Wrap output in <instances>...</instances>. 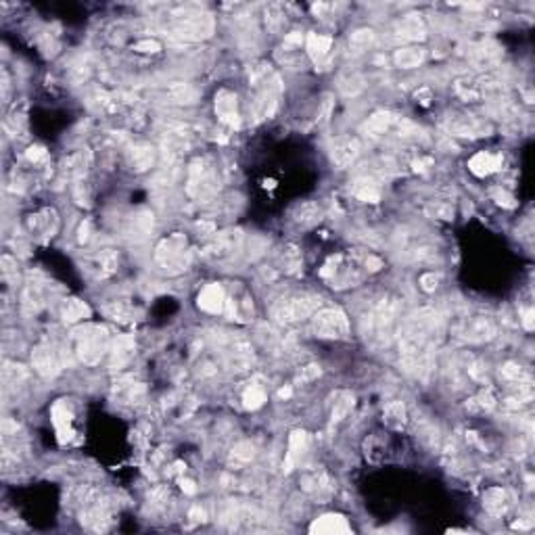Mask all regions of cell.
Masks as SVG:
<instances>
[{
    "label": "cell",
    "mask_w": 535,
    "mask_h": 535,
    "mask_svg": "<svg viewBox=\"0 0 535 535\" xmlns=\"http://www.w3.org/2000/svg\"><path fill=\"white\" fill-rule=\"evenodd\" d=\"M155 262L164 268L167 274H180L191 264V251L186 236L180 233L164 238L155 249Z\"/></svg>",
    "instance_id": "obj_8"
},
{
    "label": "cell",
    "mask_w": 535,
    "mask_h": 535,
    "mask_svg": "<svg viewBox=\"0 0 535 535\" xmlns=\"http://www.w3.org/2000/svg\"><path fill=\"white\" fill-rule=\"evenodd\" d=\"M494 199L498 201L500 205H504V207H514V199H512V195H508L504 189H496V191H494Z\"/></svg>",
    "instance_id": "obj_53"
},
{
    "label": "cell",
    "mask_w": 535,
    "mask_h": 535,
    "mask_svg": "<svg viewBox=\"0 0 535 535\" xmlns=\"http://www.w3.org/2000/svg\"><path fill=\"white\" fill-rule=\"evenodd\" d=\"M301 485L305 492L314 494V496H322V494H331L333 492V481L329 479V475L324 470H309L301 477Z\"/></svg>",
    "instance_id": "obj_27"
},
{
    "label": "cell",
    "mask_w": 535,
    "mask_h": 535,
    "mask_svg": "<svg viewBox=\"0 0 535 535\" xmlns=\"http://www.w3.org/2000/svg\"><path fill=\"white\" fill-rule=\"evenodd\" d=\"M240 240H243L240 231H228V233L218 234V236H216V243L211 245V253H213L216 258L233 255V253H236V249L240 247Z\"/></svg>",
    "instance_id": "obj_31"
},
{
    "label": "cell",
    "mask_w": 535,
    "mask_h": 535,
    "mask_svg": "<svg viewBox=\"0 0 535 535\" xmlns=\"http://www.w3.org/2000/svg\"><path fill=\"white\" fill-rule=\"evenodd\" d=\"M169 97L176 100V102H193L195 97H197V92H195V88H193L191 84L178 82V84H174V86L169 88Z\"/></svg>",
    "instance_id": "obj_46"
},
{
    "label": "cell",
    "mask_w": 535,
    "mask_h": 535,
    "mask_svg": "<svg viewBox=\"0 0 535 535\" xmlns=\"http://www.w3.org/2000/svg\"><path fill=\"white\" fill-rule=\"evenodd\" d=\"M322 374V370L318 364H309V366H303L300 372V378L301 383H309V381H314V378H318Z\"/></svg>",
    "instance_id": "obj_50"
},
{
    "label": "cell",
    "mask_w": 535,
    "mask_h": 535,
    "mask_svg": "<svg viewBox=\"0 0 535 535\" xmlns=\"http://www.w3.org/2000/svg\"><path fill=\"white\" fill-rule=\"evenodd\" d=\"M443 333V318L433 307L418 309L400 329V362L414 378H427L435 364V347Z\"/></svg>",
    "instance_id": "obj_1"
},
{
    "label": "cell",
    "mask_w": 535,
    "mask_h": 535,
    "mask_svg": "<svg viewBox=\"0 0 535 535\" xmlns=\"http://www.w3.org/2000/svg\"><path fill=\"white\" fill-rule=\"evenodd\" d=\"M403 303L396 293H385L374 300L362 316V334L372 347H387L398 339L401 329Z\"/></svg>",
    "instance_id": "obj_2"
},
{
    "label": "cell",
    "mask_w": 535,
    "mask_h": 535,
    "mask_svg": "<svg viewBox=\"0 0 535 535\" xmlns=\"http://www.w3.org/2000/svg\"><path fill=\"white\" fill-rule=\"evenodd\" d=\"M220 189V178L218 169L207 159H195L189 166V176H186V193L193 199H209L216 195Z\"/></svg>",
    "instance_id": "obj_9"
},
{
    "label": "cell",
    "mask_w": 535,
    "mask_h": 535,
    "mask_svg": "<svg viewBox=\"0 0 535 535\" xmlns=\"http://www.w3.org/2000/svg\"><path fill=\"white\" fill-rule=\"evenodd\" d=\"M364 75L356 69H347L341 73L339 78V90L345 95V97H356L364 90Z\"/></svg>",
    "instance_id": "obj_39"
},
{
    "label": "cell",
    "mask_w": 535,
    "mask_h": 535,
    "mask_svg": "<svg viewBox=\"0 0 535 535\" xmlns=\"http://www.w3.org/2000/svg\"><path fill=\"white\" fill-rule=\"evenodd\" d=\"M483 506H485V510H487L489 514L502 517V514H506V510H508V506H510V496H508V492L502 489V487H492V489H487L485 496H483Z\"/></svg>",
    "instance_id": "obj_33"
},
{
    "label": "cell",
    "mask_w": 535,
    "mask_h": 535,
    "mask_svg": "<svg viewBox=\"0 0 535 535\" xmlns=\"http://www.w3.org/2000/svg\"><path fill=\"white\" fill-rule=\"evenodd\" d=\"M351 195L362 203H378L381 201V186L372 176H360L351 184Z\"/></svg>",
    "instance_id": "obj_25"
},
{
    "label": "cell",
    "mask_w": 535,
    "mask_h": 535,
    "mask_svg": "<svg viewBox=\"0 0 535 535\" xmlns=\"http://www.w3.org/2000/svg\"><path fill=\"white\" fill-rule=\"evenodd\" d=\"M309 445V435L305 431H293L289 437V445H287V454H285V472L293 470L295 465L301 460V456L307 452Z\"/></svg>",
    "instance_id": "obj_23"
},
{
    "label": "cell",
    "mask_w": 535,
    "mask_h": 535,
    "mask_svg": "<svg viewBox=\"0 0 535 535\" xmlns=\"http://www.w3.org/2000/svg\"><path fill=\"white\" fill-rule=\"evenodd\" d=\"M376 42V32L372 28H360L356 32H351L349 40H347V48H349V55H362L370 51Z\"/></svg>",
    "instance_id": "obj_34"
},
{
    "label": "cell",
    "mask_w": 535,
    "mask_h": 535,
    "mask_svg": "<svg viewBox=\"0 0 535 535\" xmlns=\"http://www.w3.org/2000/svg\"><path fill=\"white\" fill-rule=\"evenodd\" d=\"M383 420L389 429L393 431H401L408 423V410L403 406V401H389L385 406V412H383Z\"/></svg>",
    "instance_id": "obj_38"
},
{
    "label": "cell",
    "mask_w": 535,
    "mask_h": 535,
    "mask_svg": "<svg viewBox=\"0 0 535 535\" xmlns=\"http://www.w3.org/2000/svg\"><path fill=\"white\" fill-rule=\"evenodd\" d=\"M502 164H504V157H502V155L481 151V153H477V155H472V157L468 159V171L475 174L477 178H487V176L496 174L502 167Z\"/></svg>",
    "instance_id": "obj_20"
},
{
    "label": "cell",
    "mask_w": 535,
    "mask_h": 535,
    "mask_svg": "<svg viewBox=\"0 0 535 535\" xmlns=\"http://www.w3.org/2000/svg\"><path fill=\"white\" fill-rule=\"evenodd\" d=\"M309 534H324V535H339V534H351V525L347 523V519L343 514L329 512L318 517L312 525H309Z\"/></svg>",
    "instance_id": "obj_19"
},
{
    "label": "cell",
    "mask_w": 535,
    "mask_h": 535,
    "mask_svg": "<svg viewBox=\"0 0 535 535\" xmlns=\"http://www.w3.org/2000/svg\"><path fill=\"white\" fill-rule=\"evenodd\" d=\"M496 406H498V400H496V396L489 389L479 391L477 396H472L467 401V410L472 412V414H489Z\"/></svg>",
    "instance_id": "obj_40"
},
{
    "label": "cell",
    "mask_w": 535,
    "mask_h": 535,
    "mask_svg": "<svg viewBox=\"0 0 535 535\" xmlns=\"http://www.w3.org/2000/svg\"><path fill=\"white\" fill-rule=\"evenodd\" d=\"M88 233H90V222H84V224L80 226V233H78L80 234V236H78L80 243H86V240H88V236H90Z\"/></svg>",
    "instance_id": "obj_56"
},
{
    "label": "cell",
    "mask_w": 535,
    "mask_h": 535,
    "mask_svg": "<svg viewBox=\"0 0 535 535\" xmlns=\"http://www.w3.org/2000/svg\"><path fill=\"white\" fill-rule=\"evenodd\" d=\"M289 220L297 226V228H312L316 226L320 220H322V209L318 203L314 201H301L297 203L291 213H289Z\"/></svg>",
    "instance_id": "obj_17"
},
{
    "label": "cell",
    "mask_w": 535,
    "mask_h": 535,
    "mask_svg": "<svg viewBox=\"0 0 535 535\" xmlns=\"http://www.w3.org/2000/svg\"><path fill=\"white\" fill-rule=\"evenodd\" d=\"M32 366L40 376H44V378H55V376L61 372V368H63L61 351H59L53 343H48V341L38 343L32 351Z\"/></svg>",
    "instance_id": "obj_11"
},
{
    "label": "cell",
    "mask_w": 535,
    "mask_h": 535,
    "mask_svg": "<svg viewBox=\"0 0 535 535\" xmlns=\"http://www.w3.org/2000/svg\"><path fill=\"white\" fill-rule=\"evenodd\" d=\"M102 312H105L111 320H115V322H130L134 316L132 307H130L126 301H111V303H107V305L102 307Z\"/></svg>",
    "instance_id": "obj_44"
},
{
    "label": "cell",
    "mask_w": 535,
    "mask_h": 535,
    "mask_svg": "<svg viewBox=\"0 0 535 535\" xmlns=\"http://www.w3.org/2000/svg\"><path fill=\"white\" fill-rule=\"evenodd\" d=\"M470 59H472V63H475V65H479V67L494 65V63L500 59V48H498L494 42H489V40L479 42V44H475V46H472V51H470Z\"/></svg>",
    "instance_id": "obj_32"
},
{
    "label": "cell",
    "mask_w": 535,
    "mask_h": 535,
    "mask_svg": "<svg viewBox=\"0 0 535 535\" xmlns=\"http://www.w3.org/2000/svg\"><path fill=\"white\" fill-rule=\"evenodd\" d=\"M396 38L403 42H420L427 38V26L420 15H406L396 23Z\"/></svg>",
    "instance_id": "obj_18"
},
{
    "label": "cell",
    "mask_w": 535,
    "mask_h": 535,
    "mask_svg": "<svg viewBox=\"0 0 535 535\" xmlns=\"http://www.w3.org/2000/svg\"><path fill=\"white\" fill-rule=\"evenodd\" d=\"M333 48V38L331 36H322V33H307L305 36V53L314 63H322Z\"/></svg>",
    "instance_id": "obj_22"
},
{
    "label": "cell",
    "mask_w": 535,
    "mask_h": 535,
    "mask_svg": "<svg viewBox=\"0 0 535 535\" xmlns=\"http://www.w3.org/2000/svg\"><path fill=\"white\" fill-rule=\"evenodd\" d=\"M216 115L222 124L226 126H238L240 124V111H238V97L234 95L233 90L222 88L216 95Z\"/></svg>",
    "instance_id": "obj_15"
},
{
    "label": "cell",
    "mask_w": 535,
    "mask_h": 535,
    "mask_svg": "<svg viewBox=\"0 0 535 535\" xmlns=\"http://www.w3.org/2000/svg\"><path fill=\"white\" fill-rule=\"evenodd\" d=\"M63 174L71 180H80L86 176L88 167H90V155L86 151H75V153H69L65 159H63Z\"/></svg>",
    "instance_id": "obj_28"
},
{
    "label": "cell",
    "mask_w": 535,
    "mask_h": 535,
    "mask_svg": "<svg viewBox=\"0 0 535 535\" xmlns=\"http://www.w3.org/2000/svg\"><path fill=\"white\" fill-rule=\"evenodd\" d=\"M134 349H136V345H134L132 337H128V334L117 337V339L113 341V345L109 347L111 368L120 370V368L126 366V364L134 358Z\"/></svg>",
    "instance_id": "obj_21"
},
{
    "label": "cell",
    "mask_w": 535,
    "mask_h": 535,
    "mask_svg": "<svg viewBox=\"0 0 535 535\" xmlns=\"http://www.w3.org/2000/svg\"><path fill=\"white\" fill-rule=\"evenodd\" d=\"M500 376L504 383H508V385H512V387H519V385L527 383L525 370H523L521 364H517V362H506V364L500 368Z\"/></svg>",
    "instance_id": "obj_45"
},
{
    "label": "cell",
    "mask_w": 535,
    "mask_h": 535,
    "mask_svg": "<svg viewBox=\"0 0 535 535\" xmlns=\"http://www.w3.org/2000/svg\"><path fill=\"white\" fill-rule=\"evenodd\" d=\"M439 282H441V274L435 272V270H429V272L420 274V289L425 293H435V289L439 287Z\"/></svg>",
    "instance_id": "obj_48"
},
{
    "label": "cell",
    "mask_w": 535,
    "mask_h": 535,
    "mask_svg": "<svg viewBox=\"0 0 535 535\" xmlns=\"http://www.w3.org/2000/svg\"><path fill=\"white\" fill-rule=\"evenodd\" d=\"M97 278H107L117 270V253L113 249H100L97 255L90 258V268Z\"/></svg>",
    "instance_id": "obj_30"
},
{
    "label": "cell",
    "mask_w": 535,
    "mask_h": 535,
    "mask_svg": "<svg viewBox=\"0 0 535 535\" xmlns=\"http://www.w3.org/2000/svg\"><path fill=\"white\" fill-rule=\"evenodd\" d=\"M128 164L134 171H147L155 164V149L147 142H138L128 151Z\"/></svg>",
    "instance_id": "obj_26"
},
{
    "label": "cell",
    "mask_w": 535,
    "mask_h": 535,
    "mask_svg": "<svg viewBox=\"0 0 535 535\" xmlns=\"http://www.w3.org/2000/svg\"><path fill=\"white\" fill-rule=\"evenodd\" d=\"M429 213L433 218H439V220H452L454 218V207L450 203H443V201H437V203H431L429 205Z\"/></svg>",
    "instance_id": "obj_47"
},
{
    "label": "cell",
    "mask_w": 535,
    "mask_h": 535,
    "mask_svg": "<svg viewBox=\"0 0 535 535\" xmlns=\"http://www.w3.org/2000/svg\"><path fill=\"white\" fill-rule=\"evenodd\" d=\"M26 157H28V161L38 164V161L46 159V151H44V147H38V144H36V147H30V149H28Z\"/></svg>",
    "instance_id": "obj_52"
},
{
    "label": "cell",
    "mask_w": 535,
    "mask_h": 535,
    "mask_svg": "<svg viewBox=\"0 0 535 535\" xmlns=\"http://www.w3.org/2000/svg\"><path fill=\"white\" fill-rule=\"evenodd\" d=\"M521 320H523L525 329H527V331H531V329H534V309H531V307H527V309L521 314Z\"/></svg>",
    "instance_id": "obj_54"
},
{
    "label": "cell",
    "mask_w": 535,
    "mask_h": 535,
    "mask_svg": "<svg viewBox=\"0 0 535 535\" xmlns=\"http://www.w3.org/2000/svg\"><path fill=\"white\" fill-rule=\"evenodd\" d=\"M398 122V117L393 115V113H389V111H376V113H372L370 117L366 120V124L362 126L364 128V132H368L370 136H381V134L389 132L391 130V126Z\"/></svg>",
    "instance_id": "obj_37"
},
{
    "label": "cell",
    "mask_w": 535,
    "mask_h": 535,
    "mask_svg": "<svg viewBox=\"0 0 535 535\" xmlns=\"http://www.w3.org/2000/svg\"><path fill=\"white\" fill-rule=\"evenodd\" d=\"M425 48L418 46V44H410V46H400L396 53H393V63L400 69H416L425 63Z\"/></svg>",
    "instance_id": "obj_24"
},
{
    "label": "cell",
    "mask_w": 535,
    "mask_h": 535,
    "mask_svg": "<svg viewBox=\"0 0 535 535\" xmlns=\"http://www.w3.org/2000/svg\"><path fill=\"white\" fill-rule=\"evenodd\" d=\"M224 312H228V316H233V320H249L251 316H253V303L249 300V295L247 293H243V295H226V309Z\"/></svg>",
    "instance_id": "obj_35"
},
{
    "label": "cell",
    "mask_w": 535,
    "mask_h": 535,
    "mask_svg": "<svg viewBox=\"0 0 535 535\" xmlns=\"http://www.w3.org/2000/svg\"><path fill=\"white\" fill-rule=\"evenodd\" d=\"M370 255V253H368ZM368 255L358 253H337L324 262L320 270V276L329 282L333 289H349L360 285L368 274Z\"/></svg>",
    "instance_id": "obj_3"
},
{
    "label": "cell",
    "mask_w": 535,
    "mask_h": 535,
    "mask_svg": "<svg viewBox=\"0 0 535 535\" xmlns=\"http://www.w3.org/2000/svg\"><path fill=\"white\" fill-rule=\"evenodd\" d=\"M151 233H153V213H149V211H138V213H134L132 218L128 220V226H126L128 238H132V240H144Z\"/></svg>",
    "instance_id": "obj_29"
},
{
    "label": "cell",
    "mask_w": 535,
    "mask_h": 535,
    "mask_svg": "<svg viewBox=\"0 0 535 535\" xmlns=\"http://www.w3.org/2000/svg\"><path fill=\"white\" fill-rule=\"evenodd\" d=\"M134 48L140 51V53H159V51H161V44H159L157 40H149V38H147V40L134 44Z\"/></svg>",
    "instance_id": "obj_51"
},
{
    "label": "cell",
    "mask_w": 535,
    "mask_h": 535,
    "mask_svg": "<svg viewBox=\"0 0 535 535\" xmlns=\"http://www.w3.org/2000/svg\"><path fill=\"white\" fill-rule=\"evenodd\" d=\"M278 396H280V398H289V396H291V387H287V389H280V391H278Z\"/></svg>",
    "instance_id": "obj_58"
},
{
    "label": "cell",
    "mask_w": 535,
    "mask_h": 535,
    "mask_svg": "<svg viewBox=\"0 0 535 535\" xmlns=\"http://www.w3.org/2000/svg\"><path fill=\"white\" fill-rule=\"evenodd\" d=\"M189 519H193V521H197V523H203L205 521V512L201 510V506H193L191 508V512H189Z\"/></svg>",
    "instance_id": "obj_55"
},
{
    "label": "cell",
    "mask_w": 535,
    "mask_h": 535,
    "mask_svg": "<svg viewBox=\"0 0 535 535\" xmlns=\"http://www.w3.org/2000/svg\"><path fill=\"white\" fill-rule=\"evenodd\" d=\"M90 316V307L80 300H67L63 303V320L73 324L80 320H86Z\"/></svg>",
    "instance_id": "obj_42"
},
{
    "label": "cell",
    "mask_w": 535,
    "mask_h": 535,
    "mask_svg": "<svg viewBox=\"0 0 535 535\" xmlns=\"http://www.w3.org/2000/svg\"><path fill=\"white\" fill-rule=\"evenodd\" d=\"M182 489H184L186 494H195V492H197L195 483H193V481H189V479H182Z\"/></svg>",
    "instance_id": "obj_57"
},
{
    "label": "cell",
    "mask_w": 535,
    "mask_h": 535,
    "mask_svg": "<svg viewBox=\"0 0 535 535\" xmlns=\"http://www.w3.org/2000/svg\"><path fill=\"white\" fill-rule=\"evenodd\" d=\"M216 21L209 13L197 9H176L169 15V32L180 40L197 42L213 33Z\"/></svg>",
    "instance_id": "obj_6"
},
{
    "label": "cell",
    "mask_w": 535,
    "mask_h": 535,
    "mask_svg": "<svg viewBox=\"0 0 535 535\" xmlns=\"http://www.w3.org/2000/svg\"><path fill=\"white\" fill-rule=\"evenodd\" d=\"M454 334H456V339L470 343V345L489 343L498 337V322L487 314H472V316L460 318L456 322Z\"/></svg>",
    "instance_id": "obj_10"
},
{
    "label": "cell",
    "mask_w": 535,
    "mask_h": 535,
    "mask_svg": "<svg viewBox=\"0 0 535 535\" xmlns=\"http://www.w3.org/2000/svg\"><path fill=\"white\" fill-rule=\"evenodd\" d=\"M197 305L201 312L218 316L226 309V291L222 285L218 282H209L201 289L199 297H197Z\"/></svg>",
    "instance_id": "obj_14"
},
{
    "label": "cell",
    "mask_w": 535,
    "mask_h": 535,
    "mask_svg": "<svg viewBox=\"0 0 535 535\" xmlns=\"http://www.w3.org/2000/svg\"><path fill=\"white\" fill-rule=\"evenodd\" d=\"M253 458H255V445L251 441H240V443H236L233 447L228 462H231V467L240 468L247 467Z\"/></svg>",
    "instance_id": "obj_41"
},
{
    "label": "cell",
    "mask_w": 535,
    "mask_h": 535,
    "mask_svg": "<svg viewBox=\"0 0 535 535\" xmlns=\"http://www.w3.org/2000/svg\"><path fill=\"white\" fill-rule=\"evenodd\" d=\"M51 418H53V425H55V431H57V437L61 443H67L71 437H73V412L69 408V403L65 400H59L53 410H51Z\"/></svg>",
    "instance_id": "obj_16"
},
{
    "label": "cell",
    "mask_w": 535,
    "mask_h": 535,
    "mask_svg": "<svg viewBox=\"0 0 535 535\" xmlns=\"http://www.w3.org/2000/svg\"><path fill=\"white\" fill-rule=\"evenodd\" d=\"M268 401L266 389L262 385H249L243 393V406L247 410H260Z\"/></svg>",
    "instance_id": "obj_43"
},
{
    "label": "cell",
    "mask_w": 535,
    "mask_h": 535,
    "mask_svg": "<svg viewBox=\"0 0 535 535\" xmlns=\"http://www.w3.org/2000/svg\"><path fill=\"white\" fill-rule=\"evenodd\" d=\"M266 21H268V28L270 30H280L282 28V23H285V17H282V11L278 9V6H270L266 11Z\"/></svg>",
    "instance_id": "obj_49"
},
{
    "label": "cell",
    "mask_w": 535,
    "mask_h": 535,
    "mask_svg": "<svg viewBox=\"0 0 535 535\" xmlns=\"http://www.w3.org/2000/svg\"><path fill=\"white\" fill-rule=\"evenodd\" d=\"M354 406H356V398H354L351 391H337V393H334L333 410H331V423H333V425L343 423V420L351 414Z\"/></svg>",
    "instance_id": "obj_36"
},
{
    "label": "cell",
    "mask_w": 535,
    "mask_h": 535,
    "mask_svg": "<svg viewBox=\"0 0 535 535\" xmlns=\"http://www.w3.org/2000/svg\"><path fill=\"white\" fill-rule=\"evenodd\" d=\"M109 333L100 324H84L73 331V351L78 360L86 366H97L109 354Z\"/></svg>",
    "instance_id": "obj_5"
},
{
    "label": "cell",
    "mask_w": 535,
    "mask_h": 535,
    "mask_svg": "<svg viewBox=\"0 0 535 535\" xmlns=\"http://www.w3.org/2000/svg\"><path fill=\"white\" fill-rule=\"evenodd\" d=\"M447 130L452 136H487L489 132V124L485 120H479L477 115H468V113H460L447 120Z\"/></svg>",
    "instance_id": "obj_13"
},
{
    "label": "cell",
    "mask_w": 535,
    "mask_h": 535,
    "mask_svg": "<svg viewBox=\"0 0 535 535\" xmlns=\"http://www.w3.org/2000/svg\"><path fill=\"white\" fill-rule=\"evenodd\" d=\"M360 153H362V142L358 136H339L334 138L329 149L331 161L337 169H347L349 166H354Z\"/></svg>",
    "instance_id": "obj_12"
},
{
    "label": "cell",
    "mask_w": 535,
    "mask_h": 535,
    "mask_svg": "<svg viewBox=\"0 0 535 535\" xmlns=\"http://www.w3.org/2000/svg\"><path fill=\"white\" fill-rule=\"evenodd\" d=\"M320 307V297L314 293H287L272 303L270 314L272 320L280 327H291L297 324L305 318H312V314Z\"/></svg>",
    "instance_id": "obj_4"
},
{
    "label": "cell",
    "mask_w": 535,
    "mask_h": 535,
    "mask_svg": "<svg viewBox=\"0 0 535 535\" xmlns=\"http://www.w3.org/2000/svg\"><path fill=\"white\" fill-rule=\"evenodd\" d=\"M312 333L318 339L345 341L349 339V318L341 307H318L312 314Z\"/></svg>",
    "instance_id": "obj_7"
}]
</instances>
